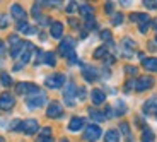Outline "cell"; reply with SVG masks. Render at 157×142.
<instances>
[{"label":"cell","instance_id":"1","mask_svg":"<svg viewBox=\"0 0 157 142\" xmlns=\"http://www.w3.org/2000/svg\"><path fill=\"white\" fill-rule=\"evenodd\" d=\"M44 103H46V94H44L43 91L34 93V94L28 96V99H26V105H28V108H31V110H34V108H41Z\"/></svg>","mask_w":157,"mask_h":142},{"label":"cell","instance_id":"2","mask_svg":"<svg viewBox=\"0 0 157 142\" xmlns=\"http://www.w3.org/2000/svg\"><path fill=\"white\" fill-rule=\"evenodd\" d=\"M101 134H102L101 127L96 125V123H90V125L86 127V130H84V139H86L87 142H96L101 137Z\"/></svg>","mask_w":157,"mask_h":142},{"label":"cell","instance_id":"3","mask_svg":"<svg viewBox=\"0 0 157 142\" xmlns=\"http://www.w3.org/2000/svg\"><path fill=\"white\" fill-rule=\"evenodd\" d=\"M9 41L12 43V48H10L12 58H19L21 53H22V50H24V46H26V43H24V41H21L16 34H12L10 38H9Z\"/></svg>","mask_w":157,"mask_h":142},{"label":"cell","instance_id":"4","mask_svg":"<svg viewBox=\"0 0 157 142\" xmlns=\"http://www.w3.org/2000/svg\"><path fill=\"white\" fill-rule=\"evenodd\" d=\"M60 53H62L63 57H72L75 53V40L74 38H65V40L60 43Z\"/></svg>","mask_w":157,"mask_h":142},{"label":"cell","instance_id":"5","mask_svg":"<svg viewBox=\"0 0 157 142\" xmlns=\"http://www.w3.org/2000/svg\"><path fill=\"white\" fill-rule=\"evenodd\" d=\"M44 84H46L48 87H51V89H60V87L65 84V75L63 74H53V75H50V77H46Z\"/></svg>","mask_w":157,"mask_h":142},{"label":"cell","instance_id":"6","mask_svg":"<svg viewBox=\"0 0 157 142\" xmlns=\"http://www.w3.org/2000/svg\"><path fill=\"white\" fill-rule=\"evenodd\" d=\"M38 128H39V123H38V120H34V118L24 120V122L21 123V130H22L24 134H28V135L36 134V132H38Z\"/></svg>","mask_w":157,"mask_h":142},{"label":"cell","instance_id":"7","mask_svg":"<svg viewBox=\"0 0 157 142\" xmlns=\"http://www.w3.org/2000/svg\"><path fill=\"white\" fill-rule=\"evenodd\" d=\"M16 91L19 93V94L31 96V94H34V93L39 91V87L36 86V84H31V82H19L17 87H16Z\"/></svg>","mask_w":157,"mask_h":142},{"label":"cell","instance_id":"8","mask_svg":"<svg viewBox=\"0 0 157 142\" xmlns=\"http://www.w3.org/2000/svg\"><path fill=\"white\" fill-rule=\"evenodd\" d=\"M152 86H154V79L149 77V75H142V77L137 79V82H135V89H137L138 93L147 91V89H150Z\"/></svg>","mask_w":157,"mask_h":142},{"label":"cell","instance_id":"9","mask_svg":"<svg viewBox=\"0 0 157 142\" xmlns=\"http://www.w3.org/2000/svg\"><path fill=\"white\" fill-rule=\"evenodd\" d=\"M75 93H77V86H75L74 82L67 84V87H65V91H63V98H65V103H67L68 106H74L75 105Z\"/></svg>","mask_w":157,"mask_h":142},{"label":"cell","instance_id":"10","mask_svg":"<svg viewBox=\"0 0 157 142\" xmlns=\"http://www.w3.org/2000/svg\"><path fill=\"white\" fill-rule=\"evenodd\" d=\"M14 105H16V99H14V96L10 94V93H4V94H0V110H12L14 108Z\"/></svg>","mask_w":157,"mask_h":142},{"label":"cell","instance_id":"11","mask_svg":"<svg viewBox=\"0 0 157 142\" xmlns=\"http://www.w3.org/2000/svg\"><path fill=\"white\" fill-rule=\"evenodd\" d=\"M132 21H137L140 24V33H147L150 26V17L147 14H132Z\"/></svg>","mask_w":157,"mask_h":142},{"label":"cell","instance_id":"12","mask_svg":"<svg viewBox=\"0 0 157 142\" xmlns=\"http://www.w3.org/2000/svg\"><path fill=\"white\" fill-rule=\"evenodd\" d=\"M46 115L50 116V118H62V115H63V106L60 105L58 101L50 103V106H48V110H46Z\"/></svg>","mask_w":157,"mask_h":142},{"label":"cell","instance_id":"13","mask_svg":"<svg viewBox=\"0 0 157 142\" xmlns=\"http://www.w3.org/2000/svg\"><path fill=\"white\" fill-rule=\"evenodd\" d=\"M33 50H34V46H33V43H26V46H24L22 53H21V62L16 65V69H21L24 65V63H28L29 60H31V55H33Z\"/></svg>","mask_w":157,"mask_h":142},{"label":"cell","instance_id":"14","mask_svg":"<svg viewBox=\"0 0 157 142\" xmlns=\"http://www.w3.org/2000/svg\"><path fill=\"white\" fill-rule=\"evenodd\" d=\"M142 110H144V113H145V115L157 113V98H155V96H154V98H150V99H147V101L144 103Z\"/></svg>","mask_w":157,"mask_h":142},{"label":"cell","instance_id":"15","mask_svg":"<svg viewBox=\"0 0 157 142\" xmlns=\"http://www.w3.org/2000/svg\"><path fill=\"white\" fill-rule=\"evenodd\" d=\"M86 125V120L82 118V116H74V118L68 122V130L72 132H78L82 127Z\"/></svg>","mask_w":157,"mask_h":142},{"label":"cell","instance_id":"16","mask_svg":"<svg viewBox=\"0 0 157 142\" xmlns=\"http://www.w3.org/2000/svg\"><path fill=\"white\" fill-rule=\"evenodd\" d=\"M50 33H51V36H53L55 40H60V38L63 36V24H62V22H58V21L51 22V26H50Z\"/></svg>","mask_w":157,"mask_h":142},{"label":"cell","instance_id":"17","mask_svg":"<svg viewBox=\"0 0 157 142\" xmlns=\"http://www.w3.org/2000/svg\"><path fill=\"white\" fill-rule=\"evenodd\" d=\"M10 12H12V16L16 17L19 22L26 19V10H24V9L21 7L19 4H12V5H10Z\"/></svg>","mask_w":157,"mask_h":142},{"label":"cell","instance_id":"18","mask_svg":"<svg viewBox=\"0 0 157 142\" xmlns=\"http://www.w3.org/2000/svg\"><path fill=\"white\" fill-rule=\"evenodd\" d=\"M82 75L86 77V81H89V82H94V81L98 79V70H96L94 67H90V65H84Z\"/></svg>","mask_w":157,"mask_h":142},{"label":"cell","instance_id":"19","mask_svg":"<svg viewBox=\"0 0 157 142\" xmlns=\"http://www.w3.org/2000/svg\"><path fill=\"white\" fill-rule=\"evenodd\" d=\"M78 12H80V16L84 17V19H92V16H94V9H92V5L89 4H82L80 7H78Z\"/></svg>","mask_w":157,"mask_h":142},{"label":"cell","instance_id":"20","mask_svg":"<svg viewBox=\"0 0 157 142\" xmlns=\"http://www.w3.org/2000/svg\"><path fill=\"white\" fill-rule=\"evenodd\" d=\"M142 65L150 72H157V58L155 57H149V58H142Z\"/></svg>","mask_w":157,"mask_h":142},{"label":"cell","instance_id":"21","mask_svg":"<svg viewBox=\"0 0 157 142\" xmlns=\"http://www.w3.org/2000/svg\"><path fill=\"white\" fill-rule=\"evenodd\" d=\"M90 98H92V103H94V105H102V103H104V99H106V94H104L101 89H92Z\"/></svg>","mask_w":157,"mask_h":142},{"label":"cell","instance_id":"22","mask_svg":"<svg viewBox=\"0 0 157 142\" xmlns=\"http://www.w3.org/2000/svg\"><path fill=\"white\" fill-rule=\"evenodd\" d=\"M17 29H19L22 34H34V33H36V28L29 26L26 21H21V22H17Z\"/></svg>","mask_w":157,"mask_h":142},{"label":"cell","instance_id":"23","mask_svg":"<svg viewBox=\"0 0 157 142\" xmlns=\"http://www.w3.org/2000/svg\"><path fill=\"white\" fill-rule=\"evenodd\" d=\"M104 142H120V134H118V130H114V128L108 130L106 135H104Z\"/></svg>","mask_w":157,"mask_h":142},{"label":"cell","instance_id":"24","mask_svg":"<svg viewBox=\"0 0 157 142\" xmlns=\"http://www.w3.org/2000/svg\"><path fill=\"white\" fill-rule=\"evenodd\" d=\"M155 134L150 130L149 127H144V132H142V142H154Z\"/></svg>","mask_w":157,"mask_h":142},{"label":"cell","instance_id":"25","mask_svg":"<svg viewBox=\"0 0 157 142\" xmlns=\"http://www.w3.org/2000/svg\"><path fill=\"white\" fill-rule=\"evenodd\" d=\"M43 62L46 63V65H50V67H55V63H56L55 53H53V51H48V53H44V57H43Z\"/></svg>","mask_w":157,"mask_h":142},{"label":"cell","instance_id":"26","mask_svg":"<svg viewBox=\"0 0 157 142\" xmlns=\"http://www.w3.org/2000/svg\"><path fill=\"white\" fill-rule=\"evenodd\" d=\"M0 82H2V86L9 87V86H12V77L7 72H0Z\"/></svg>","mask_w":157,"mask_h":142},{"label":"cell","instance_id":"27","mask_svg":"<svg viewBox=\"0 0 157 142\" xmlns=\"http://www.w3.org/2000/svg\"><path fill=\"white\" fill-rule=\"evenodd\" d=\"M120 130H121V132H123V135H125V137L128 139V142H133V137H132V132H130L128 123H121V125H120Z\"/></svg>","mask_w":157,"mask_h":142},{"label":"cell","instance_id":"28","mask_svg":"<svg viewBox=\"0 0 157 142\" xmlns=\"http://www.w3.org/2000/svg\"><path fill=\"white\" fill-rule=\"evenodd\" d=\"M89 115H90V118L98 120V122H102V120H106V116H104V115H102L101 111L94 110V108H90V110H89Z\"/></svg>","mask_w":157,"mask_h":142},{"label":"cell","instance_id":"29","mask_svg":"<svg viewBox=\"0 0 157 142\" xmlns=\"http://www.w3.org/2000/svg\"><path fill=\"white\" fill-rule=\"evenodd\" d=\"M106 53H108V46H99L94 51V58H102V57H106Z\"/></svg>","mask_w":157,"mask_h":142},{"label":"cell","instance_id":"30","mask_svg":"<svg viewBox=\"0 0 157 142\" xmlns=\"http://www.w3.org/2000/svg\"><path fill=\"white\" fill-rule=\"evenodd\" d=\"M116 110H114V115H123V111L126 110V106H125V103L121 101V99H118L116 101Z\"/></svg>","mask_w":157,"mask_h":142},{"label":"cell","instance_id":"31","mask_svg":"<svg viewBox=\"0 0 157 142\" xmlns=\"http://www.w3.org/2000/svg\"><path fill=\"white\" fill-rule=\"evenodd\" d=\"M36 142H55V140H53L51 135H39V137L36 139Z\"/></svg>","mask_w":157,"mask_h":142},{"label":"cell","instance_id":"32","mask_svg":"<svg viewBox=\"0 0 157 142\" xmlns=\"http://www.w3.org/2000/svg\"><path fill=\"white\" fill-rule=\"evenodd\" d=\"M144 5H145L147 9H157V0H145Z\"/></svg>","mask_w":157,"mask_h":142},{"label":"cell","instance_id":"33","mask_svg":"<svg viewBox=\"0 0 157 142\" xmlns=\"http://www.w3.org/2000/svg\"><path fill=\"white\" fill-rule=\"evenodd\" d=\"M21 120H14V122L10 123V130H21Z\"/></svg>","mask_w":157,"mask_h":142},{"label":"cell","instance_id":"34","mask_svg":"<svg viewBox=\"0 0 157 142\" xmlns=\"http://www.w3.org/2000/svg\"><path fill=\"white\" fill-rule=\"evenodd\" d=\"M101 40H104V41H109V40H111V33L108 31V29L101 31Z\"/></svg>","mask_w":157,"mask_h":142},{"label":"cell","instance_id":"35","mask_svg":"<svg viewBox=\"0 0 157 142\" xmlns=\"http://www.w3.org/2000/svg\"><path fill=\"white\" fill-rule=\"evenodd\" d=\"M121 22H123V14H116L114 19H113V24H114V26H118V24H121Z\"/></svg>","mask_w":157,"mask_h":142},{"label":"cell","instance_id":"36","mask_svg":"<svg viewBox=\"0 0 157 142\" xmlns=\"http://www.w3.org/2000/svg\"><path fill=\"white\" fill-rule=\"evenodd\" d=\"M9 26V19L5 16H0V28H7Z\"/></svg>","mask_w":157,"mask_h":142},{"label":"cell","instance_id":"37","mask_svg":"<svg viewBox=\"0 0 157 142\" xmlns=\"http://www.w3.org/2000/svg\"><path fill=\"white\" fill-rule=\"evenodd\" d=\"M41 135H51V128H48V127L41 128Z\"/></svg>","mask_w":157,"mask_h":142},{"label":"cell","instance_id":"38","mask_svg":"<svg viewBox=\"0 0 157 142\" xmlns=\"http://www.w3.org/2000/svg\"><path fill=\"white\" fill-rule=\"evenodd\" d=\"M125 70L128 72V74H135V72H137V67H132V65H128V67H126Z\"/></svg>","mask_w":157,"mask_h":142},{"label":"cell","instance_id":"39","mask_svg":"<svg viewBox=\"0 0 157 142\" xmlns=\"http://www.w3.org/2000/svg\"><path fill=\"white\" fill-rule=\"evenodd\" d=\"M106 12H113V2H106Z\"/></svg>","mask_w":157,"mask_h":142},{"label":"cell","instance_id":"40","mask_svg":"<svg viewBox=\"0 0 157 142\" xmlns=\"http://www.w3.org/2000/svg\"><path fill=\"white\" fill-rule=\"evenodd\" d=\"M67 10H68V12H74V10H75V2H70V5L67 7Z\"/></svg>","mask_w":157,"mask_h":142},{"label":"cell","instance_id":"41","mask_svg":"<svg viewBox=\"0 0 157 142\" xmlns=\"http://www.w3.org/2000/svg\"><path fill=\"white\" fill-rule=\"evenodd\" d=\"M84 96H86V89H80V91H78V98H84Z\"/></svg>","mask_w":157,"mask_h":142},{"label":"cell","instance_id":"42","mask_svg":"<svg viewBox=\"0 0 157 142\" xmlns=\"http://www.w3.org/2000/svg\"><path fill=\"white\" fill-rule=\"evenodd\" d=\"M4 50H5V45H4V41L0 40V53H2V51H4Z\"/></svg>","mask_w":157,"mask_h":142},{"label":"cell","instance_id":"43","mask_svg":"<svg viewBox=\"0 0 157 142\" xmlns=\"http://www.w3.org/2000/svg\"><path fill=\"white\" fill-rule=\"evenodd\" d=\"M155 26H157V21H155ZM155 41H157V34H155Z\"/></svg>","mask_w":157,"mask_h":142},{"label":"cell","instance_id":"44","mask_svg":"<svg viewBox=\"0 0 157 142\" xmlns=\"http://www.w3.org/2000/svg\"><path fill=\"white\" fill-rule=\"evenodd\" d=\"M155 118H157V113H155Z\"/></svg>","mask_w":157,"mask_h":142}]
</instances>
